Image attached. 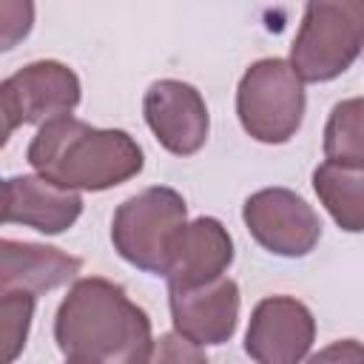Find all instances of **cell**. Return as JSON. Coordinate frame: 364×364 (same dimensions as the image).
Instances as JSON below:
<instances>
[{
    "label": "cell",
    "mask_w": 364,
    "mask_h": 364,
    "mask_svg": "<svg viewBox=\"0 0 364 364\" xmlns=\"http://www.w3.org/2000/svg\"><path fill=\"white\" fill-rule=\"evenodd\" d=\"M14 122H11V117H9V111H6V105H3V100H0V148H6V142L11 139V134H14Z\"/></svg>",
    "instance_id": "ffe728a7"
},
{
    "label": "cell",
    "mask_w": 364,
    "mask_h": 364,
    "mask_svg": "<svg viewBox=\"0 0 364 364\" xmlns=\"http://www.w3.org/2000/svg\"><path fill=\"white\" fill-rule=\"evenodd\" d=\"M324 162L344 168H364V128L361 97L341 100L324 125Z\"/></svg>",
    "instance_id": "9a60e30c"
},
{
    "label": "cell",
    "mask_w": 364,
    "mask_h": 364,
    "mask_svg": "<svg viewBox=\"0 0 364 364\" xmlns=\"http://www.w3.org/2000/svg\"><path fill=\"white\" fill-rule=\"evenodd\" d=\"M245 228L270 253L284 259L307 256L321 239V219L290 188H262L245 199Z\"/></svg>",
    "instance_id": "8992f818"
},
{
    "label": "cell",
    "mask_w": 364,
    "mask_h": 364,
    "mask_svg": "<svg viewBox=\"0 0 364 364\" xmlns=\"http://www.w3.org/2000/svg\"><path fill=\"white\" fill-rule=\"evenodd\" d=\"M142 114L156 142L176 156L196 154L208 139V128H210L208 105L191 82L182 80L151 82L142 100Z\"/></svg>",
    "instance_id": "9c48e42d"
},
{
    "label": "cell",
    "mask_w": 364,
    "mask_h": 364,
    "mask_svg": "<svg viewBox=\"0 0 364 364\" xmlns=\"http://www.w3.org/2000/svg\"><path fill=\"white\" fill-rule=\"evenodd\" d=\"M82 213V196L65 191L37 173L11 176L3 182V208L0 219L34 228L46 236L65 233Z\"/></svg>",
    "instance_id": "7c38bea8"
},
{
    "label": "cell",
    "mask_w": 364,
    "mask_h": 364,
    "mask_svg": "<svg viewBox=\"0 0 364 364\" xmlns=\"http://www.w3.org/2000/svg\"><path fill=\"white\" fill-rule=\"evenodd\" d=\"M82 259L40 242H17L0 236V299L40 296L77 279Z\"/></svg>",
    "instance_id": "4fadbf2b"
},
{
    "label": "cell",
    "mask_w": 364,
    "mask_h": 364,
    "mask_svg": "<svg viewBox=\"0 0 364 364\" xmlns=\"http://www.w3.org/2000/svg\"><path fill=\"white\" fill-rule=\"evenodd\" d=\"M230 264L233 239L228 228L213 216H199L179 230L162 276L168 282V290H188L225 276Z\"/></svg>",
    "instance_id": "8fae6325"
},
{
    "label": "cell",
    "mask_w": 364,
    "mask_h": 364,
    "mask_svg": "<svg viewBox=\"0 0 364 364\" xmlns=\"http://www.w3.org/2000/svg\"><path fill=\"white\" fill-rule=\"evenodd\" d=\"M316 338L310 307L293 296L262 299L245 333V353L256 364H301Z\"/></svg>",
    "instance_id": "ba28073f"
},
{
    "label": "cell",
    "mask_w": 364,
    "mask_h": 364,
    "mask_svg": "<svg viewBox=\"0 0 364 364\" xmlns=\"http://www.w3.org/2000/svg\"><path fill=\"white\" fill-rule=\"evenodd\" d=\"M173 333L196 347L225 344L239 324V284L230 276H219L208 284L188 290H168Z\"/></svg>",
    "instance_id": "30bf717a"
},
{
    "label": "cell",
    "mask_w": 364,
    "mask_h": 364,
    "mask_svg": "<svg viewBox=\"0 0 364 364\" xmlns=\"http://www.w3.org/2000/svg\"><path fill=\"white\" fill-rule=\"evenodd\" d=\"M188 225V205L179 191L168 185H151L128 196L111 219L114 250L134 267L162 276L168 253Z\"/></svg>",
    "instance_id": "277c9868"
},
{
    "label": "cell",
    "mask_w": 364,
    "mask_h": 364,
    "mask_svg": "<svg viewBox=\"0 0 364 364\" xmlns=\"http://www.w3.org/2000/svg\"><path fill=\"white\" fill-rule=\"evenodd\" d=\"M364 3L316 0L304 6L299 34L290 46V68L304 82H330L341 77L361 54Z\"/></svg>",
    "instance_id": "3957f363"
},
{
    "label": "cell",
    "mask_w": 364,
    "mask_h": 364,
    "mask_svg": "<svg viewBox=\"0 0 364 364\" xmlns=\"http://www.w3.org/2000/svg\"><path fill=\"white\" fill-rule=\"evenodd\" d=\"M34 296L0 299V364H14L26 350V338L34 318Z\"/></svg>",
    "instance_id": "2e32d148"
},
{
    "label": "cell",
    "mask_w": 364,
    "mask_h": 364,
    "mask_svg": "<svg viewBox=\"0 0 364 364\" xmlns=\"http://www.w3.org/2000/svg\"><path fill=\"white\" fill-rule=\"evenodd\" d=\"M304 85L282 57L256 60L239 80L236 114L242 128L264 145H282L301 128Z\"/></svg>",
    "instance_id": "5b68a950"
},
{
    "label": "cell",
    "mask_w": 364,
    "mask_h": 364,
    "mask_svg": "<svg viewBox=\"0 0 364 364\" xmlns=\"http://www.w3.org/2000/svg\"><path fill=\"white\" fill-rule=\"evenodd\" d=\"M54 338L65 358L88 364H139L151 344V318L122 284L88 276L68 287L54 316Z\"/></svg>",
    "instance_id": "6da1fadb"
},
{
    "label": "cell",
    "mask_w": 364,
    "mask_h": 364,
    "mask_svg": "<svg viewBox=\"0 0 364 364\" xmlns=\"http://www.w3.org/2000/svg\"><path fill=\"white\" fill-rule=\"evenodd\" d=\"M307 364H364V350L358 338H341L313 353Z\"/></svg>",
    "instance_id": "d6986e66"
},
{
    "label": "cell",
    "mask_w": 364,
    "mask_h": 364,
    "mask_svg": "<svg viewBox=\"0 0 364 364\" xmlns=\"http://www.w3.org/2000/svg\"><path fill=\"white\" fill-rule=\"evenodd\" d=\"M313 191L341 230L358 233L364 228V168L321 162L313 171Z\"/></svg>",
    "instance_id": "5bb4252c"
},
{
    "label": "cell",
    "mask_w": 364,
    "mask_h": 364,
    "mask_svg": "<svg viewBox=\"0 0 364 364\" xmlns=\"http://www.w3.org/2000/svg\"><path fill=\"white\" fill-rule=\"evenodd\" d=\"M37 176L65 191H108L134 179L145 154L122 128H94L77 117L43 122L26 151Z\"/></svg>",
    "instance_id": "7a4b0ae2"
},
{
    "label": "cell",
    "mask_w": 364,
    "mask_h": 364,
    "mask_svg": "<svg viewBox=\"0 0 364 364\" xmlns=\"http://www.w3.org/2000/svg\"><path fill=\"white\" fill-rule=\"evenodd\" d=\"M65 364H88V361H71V358H65Z\"/></svg>",
    "instance_id": "7402d4cb"
},
{
    "label": "cell",
    "mask_w": 364,
    "mask_h": 364,
    "mask_svg": "<svg viewBox=\"0 0 364 364\" xmlns=\"http://www.w3.org/2000/svg\"><path fill=\"white\" fill-rule=\"evenodd\" d=\"M139 364H210V361L202 353V347L182 338L179 333H162L159 338H151Z\"/></svg>",
    "instance_id": "e0dca14e"
},
{
    "label": "cell",
    "mask_w": 364,
    "mask_h": 364,
    "mask_svg": "<svg viewBox=\"0 0 364 364\" xmlns=\"http://www.w3.org/2000/svg\"><path fill=\"white\" fill-rule=\"evenodd\" d=\"M80 77L60 60H37L0 82V100L20 125H43L68 117L80 102Z\"/></svg>",
    "instance_id": "52a82bcc"
},
{
    "label": "cell",
    "mask_w": 364,
    "mask_h": 364,
    "mask_svg": "<svg viewBox=\"0 0 364 364\" xmlns=\"http://www.w3.org/2000/svg\"><path fill=\"white\" fill-rule=\"evenodd\" d=\"M34 26V3L28 0H0V51H11L28 37Z\"/></svg>",
    "instance_id": "ac0fdd59"
},
{
    "label": "cell",
    "mask_w": 364,
    "mask_h": 364,
    "mask_svg": "<svg viewBox=\"0 0 364 364\" xmlns=\"http://www.w3.org/2000/svg\"><path fill=\"white\" fill-rule=\"evenodd\" d=\"M3 182L6 179H0V208H3ZM0 225H3V219H0Z\"/></svg>",
    "instance_id": "44dd1931"
}]
</instances>
